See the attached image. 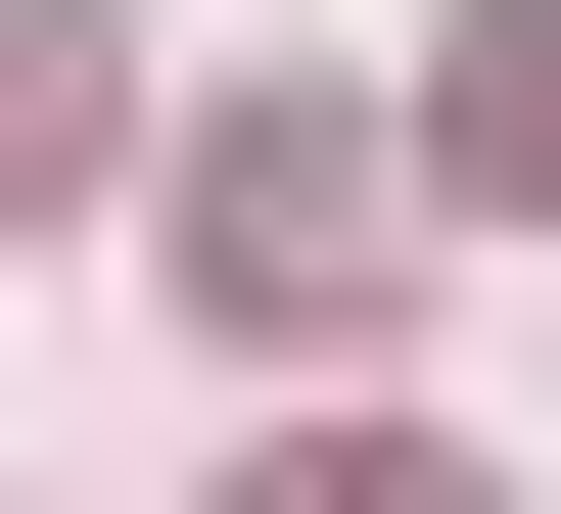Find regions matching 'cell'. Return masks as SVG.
<instances>
[{"instance_id": "cell-1", "label": "cell", "mask_w": 561, "mask_h": 514, "mask_svg": "<svg viewBox=\"0 0 561 514\" xmlns=\"http://www.w3.org/2000/svg\"><path fill=\"white\" fill-rule=\"evenodd\" d=\"M375 235H421L375 140H187V328H328V281H375Z\"/></svg>"}, {"instance_id": "cell-2", "label": "cell", "mask_w": 561, "mask_h": 514, "mask_svg": "<svg viewBox=\"0 0 561 514\" xmlns=\"http://www.w3.org/2000/svg\"><path fill=\"white\" fill-rule=\"evenodd\" d=\"M47 187H140V0H0V235Z\"/></svg>"}, {"instance_id": "cell-3", "label": "cell", "mask_w": 561, "mask_h": 514, "mask_svg": "<svg viewBox=\"0 0 561 514\" xmlns=\"http://www.w3.org/2000/svg\"><path fill=\"white\" fill-rule=\"evenodd\" d=\"M421 187H468V235H561V0L468 47V140H421Z\"/></svg>"}, {"instance_id": "cell-4", "label": "cell", "mask_w": 561, "mask_h": 514, "mask_svg": "<svg viewBox=\"0 0 561 514\" xmlns=\"http://www.w3.org/2000/svg\"><path fill=\"white\" fill-rule=\"evenodd\" d=\"M234 514H468V421H280V468H234Z\"/></svg>"}]
</instances>
